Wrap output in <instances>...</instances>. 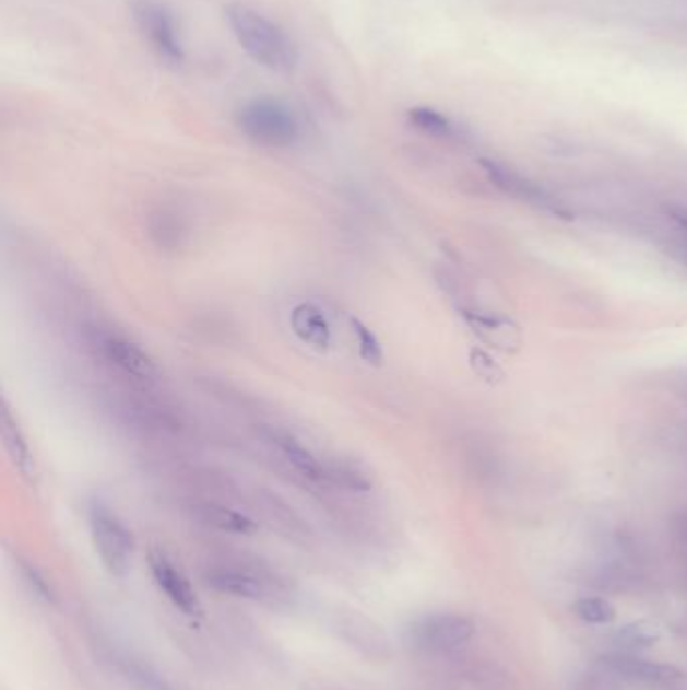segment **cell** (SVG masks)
Masks as SVG:
<instances>
[{"mask_svg": "<svg viewBox=\"0 0 687 690\" xmlns=\"http://www.w3.org/2000/svg\"><path fill=\"white\" fill-rule=\"evenodd\" d=\"M224 16L238 45L252 61L274 73H291L298 63L297 45L266 14L245 2H230Z\"/></svg>", "mask_w": 687, "mask_h": 690, "instance_id": "6da1fadb", "label": "cell"}, {"mask_svg": "<svg viewBox=\"0 0 687 690\" xmlns=\"http://www.w3.org/2000/svg\"><path fill=\"white\" fill-rule=\"evenodd\" d=\"M236 126L250 142L266 148H286L297 142L300 121L281 100L257 97L236 112Z\"/></svg>", "mask_w": 687, "mask_h": 690, "instance_id": "7a4b0ae2", "label": "cell"}, {"mask_svg": "<svg viewBox=\"0 0 687 690\" xmlns=\"http://www.w3.org/2000/svg\"><path fill=\"white\" fill-rule=\"evenodd\" d=\"M90 529L93 546L105 570L116 577H123L130 572L133 558V535L126 523L111 508L93 503L90 508Z\"/></svg>", "mask_w": 687, "mask_h": 690, "instance_id": "3957f363", "label": "cell"}, {"mask_svg": "<svg viewBox=\"0 0 687 690\" xmlns=\"http://www.w3.org/2000/svg\"><path fill=\"white\" fill-rule=\"evenodd\" d=\"M131 16L152 49L171 66H180L186 59L182 33L174 13L157 0H133Z\"/></svg>", "mask_w": 687, "mask_h": 690, "instance_id": "277c9868", "label": "cell"}, {"mask_svg": "<svg viewBox=\"0 0 687 690\" xmlns=\"http://www.w3.org/2000/svg\"><path fill=\"white\" fill-rule=\"evenodd\" d=\"M474 630L476 625L466 616L431 613L410 628V639L422 651H454L474 636Z\"/></svg>", "mask_w": 687, "mask_h": 690, "instance_id": "5b68a950", "label": "cell"}, {"mask_svg": "<svg viewBox=\"0 0 687 690\" xmlns=\"http://www.w3.org/2000/svg\"><path fill=\"white\" fill-rule=\"evenodd\" d=\"M150 563V572L156 582V586L164 592V596L186 616H202V604L196 596L194 587L190 584V580L183 575L180 568H176L171 561L166 558V553L154 549L147 558Z\"/></svg>", "mask_w": 687, "mask_h": 690, "instance_id": "8992f818", "label": "cell"}, {"mask_svg": "<svg viewBox=\"0 0 687 690\" xmlns=\"http://www.w3.org/2000/svg\"><path fill=\"white\" fill-rule=\"evenodd\" d=\"M262 436L266 443L273 444L274 448L279 451V455L283 456L303 479L311 482H329L327 465L312 455L309 448H305L303 444L298 443L293 434H288L285 430L266 426V429H262Z\"/></svg>", "mask_w": 687, "mask_h": 690, "instance_id": "52a82bcc", "label": "cell"}, {"mask_svg": "<svg viewBox=\"0 0 687 690\" xmlns=\"http://www.w3.org/2000/svg\"><path fill=\"white\" fill-rule=\"evenodd\" d=\"M102 350L107 362H111L128 376L138 379L156 378V362L152 360L150 353L143 352L142 348L133 343L131 339L109 334L102 339Z\"/></svg>", "mask_w": 687, "mask_h": 690, "instance_id": "ba28073f", "label": "cell"}, {"mask_svg": "<svg viewBox=\"0 0 687 690\" xmlns=\"http://www.w3.org/2000/svg\"><path fill=\"white\" fill-rule=\"evenodd\" d=\"M482 166L488 172L490 180H493L498 188H502L508 195L517 196L524 202H531L538 209L550 210V212H560L557 207V200L550 195H546L543 188H538L536 184H532L531 180L522 178L517 172L505 168L496 162H482Z\"/></svg>", "mask_w": 687, "mask_h": 690, "instance_id": "9c48e42d", "label": "cell"}, {"mask_svg": "<svg viewBox=\"0 0 687 690\" xmlns=\"http://www.w3.org/2000/svg\"><path fill=\"white\" fill-rule=\"evenodd\" d=\"M293 334L315 350H327L333 341V329L323 309L315 303H298L291 312Z\"/></svg>", "mask_w": 687, "mask_h": 690, "instance_id": "30bf717a", "label": "cell"}, {"mask_svg": "<svg viewBox=\"0 0 687 690\" xmlns=\"http://www.w3.org/2000/svg\"><path fill=\"white\" fill-rule=\"evenodd\" d=\"M206 584L218 594L233 598L262 599L266 596V586L254 573L233 570V568H214L206 573Z\"/></svg>", "mask_w": 687, "mask_h": 690, "instance_id": "8fae6325", "label": "cell"}, {"mask_svg": "<svg viewBox=\"0 0 687 690\" xmlns=\"http://www.w3.org/2000/svg\"><path fill=\"white\" fill-rule=\"evenodd\" d=\"M147 236L164 253H178L186 247L188 224L180 212L157 209L147 217Z\"/></svg>", "mask_w": 687, "mask_h": 690, "instance_id": "7c38bea8", "label": "cell"}, {"mask_svg": "<svg viewBox=\"0 0 687 690\" xmlns=\"http://www.w3.org/2000/svg\"><path fill=\"white\" fill-rule=\"evenodd\" d=\"M192 517L222 534L252 535L257 531V523L245 513L216 503H196L192 505Z\"/></svg>", "mask_w": 687, "mask_h": 690, "instance_id": "4fadbf2b", "label": "cell"}, {"mask_svg": "<svg viewBox=\"0 0 687 690\" xmlns=\"http://www.w3.org/2000/svg\"><path fill=\"white\" fill-rule=\"evenodd\" d=\"M0 429H2V443L7 448V455L11 456L16 470L25 477V479H35V460L31 446L26 443L25 434L19 426L16 418L13 417L11 408L4 402L2 408V418H0Z\"/></svg>", "mask_w": 687, "mask_h": 690, "instance_id": "5bb4252c", "label": "cell"}, {"mask_svg": "<svg viewBox=\"0 0 687 690\" xmlns=\"http://www.w3.org/2000/svg\"><path fill=\"white\" fill-rule=\"evenodd\" d=\"M605 663L621 673L625 677L637 678V680H648V682H663V680H674L684 677V673L674 665H663V663H651L629 654H615L607 656Z\"/></svg>", "mask_w": 687, "mask_h": 690, "instance_id": "9a60e30c", "label": "cell"}, {"mask_svg": "<svg viewBox=\"0 0 687 690\" xmlns=\"http://www.w3.org/2000/svg\"><path fill=\"white\" fill-rule=\"evenodd\" d=\"M466 319L470 326L474 327V331H478L482 338L498 346L500 350H512L520 341L519 327L514 326L510 319L474 312H467Z\"/></svg>", "mask_w": 687, "mask_h": 690, "instance_id": "2e32d148", "label": "cell"}, {"mask_svg": "<svg viewBox=\"0 0 687 690\" xmlns=\"http://www.w3.org/2000/svg\"><path fill=\"white\" fill-rule=\"evenodd\" d=\"M572 612L587 624L607 625L615 622L617 608L605 598H581L572 604Z\"/></svg>", "mask_w": 687, "mask_h": 690, "instance_id": "e0dca14e", "label": "cell"}, {"mask_svg": "<svg viewBox=\"0 0 687 690\" xmlns=\"http://www.w3.org/2000/svg\"><path fill=\"white\" fill-rule=\"evenodd\" d=\"M350 324L353 338L357 341L359 358L364 360L365 364H381L383 362V348H381V341L377 338L376 331L365 326L364 321L357 317H351Z\"/></svg>", "mask_w": 687, "mask_h": 690, "instance_id": "ac0fdd59", "label": "cell"}, {"mask_svg": "<svg viewBox=\"0 0 687 690\" xmlns=\"http://www.w3.org/2000/svg\"><path fill=\"white\" fill-rule=\"evenodd\" d=\"M617 639L625 648H648L653 646L658 640L662 639L660 628L645 620H639L633 624L623 625L617 634Z\"/></svg>", "mask_w": 687, "mask_h": 690, "instance_id": "d6986e66", "label": "cell"}, {"mask_svg": "<svg viewBox=\"0 0 687 690\" xmlns=\"http://www.w3.org/2000/svg\"><path fill=\"white\" fill-rule=\"evenodd\" d=\"M410 119H412L415 128L428 131V133L438 136V138H446V136L454 133V126L450 124V119L443 118L441 114L434 112V109H428V107H414L410 112Z\"/></svg>", "mask_w": 687, "mask_h": 690, "instance_id": "ffe728a7", "label": "cell"}, {"mask_svg": "<svg viewBox=\"0 0 687 690\" xmlns=\"http://www.w3.org/2000/svg\"><path fill=\"white\" fill-rule=\"evenodd\" d=\"M121 673L123 677L133 682V687L140 690H169L164 678L157 677L154 670L147 666L133 663V660H121Z\"/></svg>", "mask_w": 687, "mask_h": 690, "instance_id": "44dd1931", "label": "cell"}, {"mask_svg": "<svg viewBox=\"0 0 687 690\" xmlns=\"http://www.w3.org/2000/svg\"><path fill=\"white\" fill-rule=\"evenodd\" d=\"M19 570H21V577L25 582V586L28 587V592L35 596V598L45 601V604H52L55 601V589L51 584L47 582V577L31 563L21 561L19 563Z\"/></svg>", "mask_w": 687, "mask_h": 690, "instance_id": "7402d4cb", "label": "cell"}, {"mask_svg": "<svg viewBox=\"0 0 687 690\" xmlns=\"http://www.w3.org/2000/svg\"><path fill=\"white\" fill-rule=\"evenodd\" d=\"M674 219L679 224V229L684 231V235H686L687 241V210H679V212H674Z\"/></svg>", "mask_w": 687, "mask_h": 690, "instance_id": "603a6c76", "label": "cell"}, {"mask_svg": "<svg viewBox=\"0 0 687 690\" xmlns=\"http://www.w3.org/2000/svg\"><path fill=\"white\" fill-rule=\"evenodd\" d=\"M684 537L687 539V519L686 523H684Z\"/></svg>", "mask_w": 687, "mask_h": 690, "instance_id": "cb8c5ba5", "label": "cell"}]
</instances>
